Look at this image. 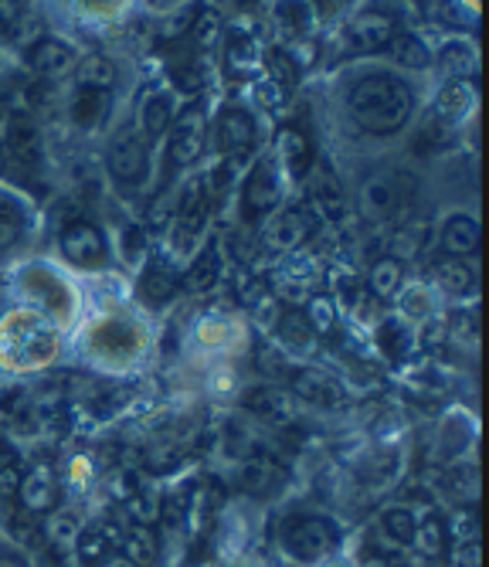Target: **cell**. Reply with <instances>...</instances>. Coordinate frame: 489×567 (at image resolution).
<instances>
[{
	"label": "cell",
	"mask_w": 489,
	"mask_h": 567,
	"mask_svg": "<svg viewBox=\"0 0 489 567\" xmlns=\"http://www.w3.org/2000/svg\"><path fill=\"white\" fill-rule=\"evenodd\" d=\"M279 337L293 347V350H303L313 343V330L306 323L303 313H296V309H289V313H283V323H279Z\"/></svg>",
	"instance_id": "cell-35"
},
{
	"label": "cell",
	"mask_w": 489,
	"mask_h": 567,
	"mask_svg": "<svg viewBox=\"0 0 489 567\" xmlns=\"http://www.w3.org/2000/svg\"><path fill=\"white\" fill-rule=\"evenodd\" d=\"M54 350H59V337H54L34 317H18L14 327L8 330V353H11L14 364H21V368L44 364V360H51Z\"/></svg>",
	"instance_id": "cell-4"
},
{
	"label": "cell",
	"mask_w": 489,
	"mask_h": 567,
	"mask_svg": "<svg viewBox=\"0 0 489 567\" xmlns=\"http://www.w3.org/2000/svg\"><path fill=\"white\" fill-rule=\"evenodd\" d=\"M306 323H309V330L313 333H330L334 330V306H330V299H323V296H316L313 302H309V309H306Z\"/></svg>",
	"instance_id": "cell-38"
},
{
	"label": "cell",
	"mask_w": 489,
	"mask_h": 567,
	"mask_svg": "<svg viewBox=\"0 0 489 567\" xmlns=\"http://www.w3.org/2000/svg\"><path fill=\"white\" fill-rule=\"evenodd\" d=\"M411 190L405 187V177L398 174H374L360 187V215L367 221H388L405 212Z\"/></svg>",
	"instance_id": "cell-3"
},
{
	"label": "cell",
	"mask_w": 489,
	"mask_h": 567,
	"mask_svg": "<svg viewBox=\"0 0 489 567\" xmlns=\"http://www.w3.org/2000/svg\"><path fill=\"white\" fill-rule=\"evenodd\" d=\"M18 486H21V473L11 466V462H4V466H0V499L18 503Z\"/></svg>",
	"instance_id": "cell-43"
},
{
	"label": "cell",
	"mask_w": 489,
	"mask_h": 567,
	"mask_svg": "<svg viewBox=\"0 0 489 567\" xmlns=\"http://www.w3.org/2000/svg\"><path fill=\"white\" fill-rule=\"evenodd\" d=\"M279 161L289 167L293 177H306V171L313 164V143H309V136L293 130V126H286L279 133Z\"/></svg>",
	"instance_id": "cell-21"
},
{
	"label": "cell",
	"mask_w": 489,
	"mask_h": 567,
	"mask_svg": "<svg viewBox=\"0 0 489 567\" xmlns=\"http://www.w3.org/2000/svg\"><path fill=\"white\" fill-rule=\"evenodd\" d=\"M102 102H105V92H89V89H79L75 95V106H72V116L79 126H95L99 116H102Z\"/></svg>",
	"instance_id": "cell-34"
},
{
	"label": "cell",
	"mask_w": 489,
	"mask_h": 567,
	"mask_svg": "<svg viewBox=\"0 0 489 567\" xmlns=\"http://www.w3.org/2000/svg\"><path fill=\"white\" fill-rule=\"evenodd\" d=\"M380 527L385 534L395 540V544H415V530H418V517L408 509V506H391L385 517H380Z\"/></svg>",
	"instance_id": "cell-29"
},
{
	"label": "cell",
	"mask_w": 489,
	"mask_h": 567,
	"mask_svg": "<svg viewBox=\"0 0 489 567\" xmlns=\"http://www.w3.org/2000/svg\"><path fill=\"white\" fill-rule=\"evenodd\" d=\"M75 75H79V89H89V92H113L120 72H116V65L109 62L105 55H89V59L79 62Z\"/></svg>",
	"instance_id": "cell-23"
},
{
	"label": "cell",
	"mask_w": 489,
	"mask_h": 567,
	"mask_svg": "<svg viewBox=\"0 0 489 567\" xmlns=\"http://www.w3.org/2000/svg\"><path fill=\"white\" fill-rule=\"evenodd\" d=\"M171 123H174V99L167 92H153L143 102V133L160 136L171 130Z\"/></svg>",
	"instance_id": "cell-27"
},
{
	"label": "cell",
	"mask_w": 489,
	"mask_h": 567,
	"mask_svg": "<svg viewBox=\"0 0 489 567\" xmlns=\"http://www.w3.org/2000/svg\"><path fill=\"white\" fill-rule=\"evenodd\" d=\"M313 208L326 221H344L347 218V194L334 181H319L316 190H313Z\"/></svg>",
	"instance_id": "cell-28"
},
{
	"label": "cell",
	"mask_w": 489,
	"mask_h": 567,
	"mask_svg": "<svg viewBox=\"0 0 489 567\" xmlns=\"http://www.w3.org/2000/svg\"><path fill=\"white\" fill-rule=\"evenodd\" d=\"M217 276H222V255H217V248L211 245V248H204V251L197 255V259H194V266H191L184 286H187L191 292H207V289L217 286Z\"/></svg>",
	"instance_id": "cell-25"
},
{
	"label": "cell",
	"mask_w": 489,
	"mask_h": 567,
	"mask_svg": "<svg viewBox=\"0 0 489 567\" xmlns=\"http://www.w3.org/2000/svg\"><path fill=\"white\" fill-rule=\"evenodd\" d=\"M459 567H479V544L469 540L462 550H459Z\"/></svg>",
	"instance_id": "cell-46"
},
{
	"label": "cell",
	"mask_w": 489,
	"mask_h": 567,
	"mask_svg": "<svg viewBox=\"0 0 489 567\" xmlns=\"http://www.w3.org/2000/svg\"><path fill=\"white\" fill-rule=\"evenodd\" d=\"M245 408L252 411V415H258L262 422L276 425V429L293 425L296 422V411H299L293 391L276 388V384H258V388L245 391Z\"/></svg>",
	"instance_id": "cell-10"
},
{
	"label": "cell",
	"mask_w": 489,
	"mask_h": 567,
	"mask_svg": "<svg viewBox=\"0 0 489 567\" xmlns=\"http://www.w3.org/2000/svg\"><path fill=\"white\" fill-rule=\"evenodd\" d=\"M472 99H476V92H472V85L466 82V79H456L442 95H439V113L442 116H452V120H459V116H466L469 113V106H472Z\"/></svg>",
	"instance_id": "cell-31"
},
{
	"label": "cell",
	"mask_w": 489,
	"mask_h": 567,
	"mask_svg": "<svg viewBox=\"0 0 489 567\" xmlns=\"http://www.w3.org/2000/svg\"><path fill=\"white\" fill-rule=\"evenodd\" d=\"M425 245H428V225L425 221H408V225H401L395 235H391V245H388V259H395V262H411V259H418V255L425 251Z\"/></svg>",
	"instance_id": "cell-22"
},
{
	"label": "cell",
	"mask_w": 489,
	"mask_h": 567,
	"mask_svg": "<svg viewBox=\"0 0 489 567\" xmlns=\"http://www.w3.org/2000/svg\"><path fill=\"white\" fill-rule=\"evenodd\" d=\"M313 231V218L306 208H286L272 218V225L265 228V245L268 251H293L296 245H303Z\"/></svg>",
	"instance_id": "cell-12"
},
{
	"label": "cell",
	"mask_w": 489,
	"mask_h": 567,
	"mask_svg": "<svg viewBox=\"0 0 489 567\" xmlns=\"http://www.w3.org/2000/svg\"><path fill=\"white\" fill-rule=\"evenodd\" d=\"M177 292V272L167 266V262H146L143 276H140V299L150 306V309H160L163 302H171Z\"/></svg>",
	"instance_id": "cell-18"
},
{
	"label": "cell",
	"mask_w": 489,
	"mask_h": 567,
	"mask_svg": "<svg viewBox=\"0 0 489 567\" xmlns=\"http://www.w3.org/2000/svg\"><path fill=\"white\" fill-rule=\"evenodd\" d=\"M286 483V470L279 466L276 458H268V455H245L242 462V486L258 493V496H268V493H276L279 486Z\"/></svg>",
	"instance_id": "cell-17"
},
{
	"label": "cell",
	"mask_w": 489,
	"mask_h": 567,
	"mask_svg": "<svg viewBox=\"0 0 489 567\" xmlns=\"http://www.w3.org/2000/svg\"><path fill=\"white\" fill-rule=\"evenodd\" d=\"M388 48H391V59H395L398 65H405L408 72H418V69H428V65H431V51H428V44H425L418 34H411V31L395 34Z\"/></svg>",
	"instance_id": "cell-24"
},
{
	"label": "cell",
	"mask_w": 489,
	"mask_h": 567,
	"mask_svg": "<svg viewBox=\"0 0 489 567\" xmlns=\"http://www.w3.org/2000/svg\"><path fill=\"white\" fill-rule=\"evenodd\" d=\"M415 540H418L421 554H428V557H439V554L446 550V527H442V520L428 517L425 524H418V530H415Z\"/></svg>",
	"instance_id": "cell-37"
},
{
	"label": "cell",
	"mask_w": 489,
	"mask_h": 567,
	"mask_svg": "<svg viewBox=\"0 0 489 567\" xmlns=\"http://www.w3.org/2000/svg\"><path fill=\"white\" fill-rule=\"evenodd\" d=\"M48 537H51V544H72V540H79V524L72 517H65V513H54V520L48 524Z\"/></svg>",
	"instance_id": "cell-41"
},
{
	"label": "cell",
	"mask_w": 489,
	"mask_h": 567,
	"mask_svg": "<svg viewBox=\"0 0 489 567\" xmlns=\"http://www.w3.org/2000/svg\"><path fill=\"white\" fill-rule=\"evenodd\" d=\"M283 544L296 560H323L337 544L340 530L326 517H289L283 524Z\"/></svg>",
	"instance_id": "cell-2"
},
{
	"label": "cell",
	"mask_w": 489,
	"mask_h": 567,
	"mask_svg": "<svg viewBox=\"0 0 489 567\" xmlns=\"http://www.w3.org/2000/svg\"><path fill=\"white\" fill-rule=\"evenodd\" d=\"M279 200V171H276V161L268 157H258L255 167L248 171L245 177V187H242V212L248 218H258L265 212L276 208Z\"/></svg>",
	"instance_id": "cell-8"
},
{
	"label": "cell",
	"mask_w": 489,
	"mask_h": 567,
	"mask_svg": "<svg viewBox=\"0 0 489 567\" xmlns=\"http://www.w3.org/2000/svg\"><path fill=\"white\" fill-rule=\"evenodd\" d=\"M123 554L133 557L136 564H150L156 557V537L150 527H136L123 537Z\"/></svg>",
	"instance_id": "cell-33"
},
{
	"label": "cell",
	"mask_w": 489,
	"mask_h": 567,
	"mask_svg": "<svg viewBox=\"0 0 489 567\" xmlns=\"http://www.w3.org/2000/svg\"><path fill=\"white\" fill-rule=\"evenodd\" d=\"M289 388H293L296 401H306V404L323 408V411H340L347 404V391L340 388V381L334 374H326V371H316V368L293 371Z\"/></svg>",
	"instance_id": "cell-7"
},
{
	"label": "cell",
	"mask_w": 489,
	"mask_h": 567,
	"mask_svg": "<svg viewBox=\"0 0 489 567\" xmlns=\"http://www.w3.org/2000/svg\"><path fill=\"white\" fill-rule=\"evenodd\" d=\"M18 503L24 506V513H31V517H38V513H48L54 506V476L44 466H38L28 476H21Z\"/></svg>",
	"instance_id": "cell-19"
},
{
	"label": "cell",
	"mask_w": 489,
	"mask_h": 567,
	"mask_svg": "<svg viewBox=\"0 0 489 567\" xmlns=\"http://www.w3.org/2000/svg\"><path fill=\"white\" fill-rule=\"evenodd\" d=\"M377 343L385 347L391 357H405L411 350V333L401 320H385L377 330Z\"/></svg>",
	"instance_id": "cell-32"
},
{
	"label": "cell",
	"mask_w": 489,
	"mask_h": 567,
	"mask_svg": "<svg viewBox=\"0 0 489 567\" xmlns=\"http://www.w3.org/2000/svg\"><path fill=\"white\" fill-rule=\"evenodd\" d=\"M99 567H143V564H136L133 557H126L123 550H116V554H102L99 557Z\"/></svg>",
	"instance_id": "cell-45"
},
{
	"label": "cell",
	"mask_w": 489,
	"mask_h": 567,
	"mask_svg": "<svg viewBox=\"0 0 489 567\" xmlns=\"http://www.w3.org/2000/svg\"><path fill=\"white\" fill-rule=\"evenodd\" d=\"M140 347H143V330L123 317L99 320L89 330V350L99 357H109V360H130L140 353Z\"/></svg>",
	"instance_id": "cell-6"
},
{
	"label": "cell",
	"mask_w": 489,
	"mask_h": 567,
	"mask_svg": "<svg viewBox=\"0 0 489 567\" xmlns=\"http://www.w3.org/2000/svg\"><path fill=\"white\" fill-rule=\"evenodd\" d=\"M21 289H24L28 296H34L38 302H44L48 309H54L59 317H65V313H69V306H72L65 282H62L59 276H54V272H48L44 266H31L28 272H21Z\"/></svg>",
	"instance_id": "cell-14"
},
{
	"label": "cell",
	"mask_w": 489,
	"mask_h": 567,
	"mask_svg": "<svg viewBox=\"0 0 489 567\" xmlns=\"http://www.w3.org/2000/svg\"><path fill=\"white\" fill-rule=\"evenodd\" d=\"M8 143H11V150L18 153V157H28V153L38 150V126H34L31 120H24V116L11 120V126H8Z\"/></svg>",
	"instance_id": "cell-36"
},
{
	"label": "cell",
	"mask_w": 489,
	"mask_h": 567,
	"mask_svg": "<svg viewBox=\"0 0 489 567\" xmlns=\"http://www.w3.org/2000/svg\"><path fill=\"white\" fill-rule=\"evenodd\" d=\"M133 251H136V255L143 251V231H136V228L126 231V255H130V259H133Z\"/></svg>",
	"instance_id": "cell-47"
},
{
	"label": "cell",
	"mask_w": 489,
	"mask_h": 567,
	"mask_svg": "<svg viewBox=\"0 0 489 567\" xmlns=\"http://www.w3.org/2000/svg\"><path fill=\"white\" fill-rule=\"evenodd\" d=\"M62 251L65 259L79 269H99L105 262V235L92 221H72L62 231Z\"/></svg>",
	"instance_id": "cell-9"
},
{
	"label": "cell",
	"mask_w": 489,
	"mask_h": 567,
	"mask_svg": "<svg viewBox=\"0 0 489 567\" xmlns=\"http://www.w3.org/2000/svg\"><path fill=\"white\" fill-rule=\"evenodd\" d=\"M347 106H350L354 123L364 133H370V136H391L415 113V89L405 79L388 75V72L364 75L350 89Z\"/></svg>",
	"instance_id": "cell-1"
},
{
	"label": "cell",
	"mask_w": 489,
	"mask_h": 567,
	"mask_svg": "<svg viewBox=\"0 0 489 567\" xmlns=\"http://www.w3.org/2000/svg\"><path fill=\"white\" fill-rule=\"evenodd\" d=\"M204 212V184L201 181H191L184 187V197H181V218L184 221H197Z\"/></svg>",
	"instance_id": "cell-40"
},
{
	"label": "cell",
	"mask_w": 489,
	"mask_h": 567,
	"mask_svg": "<svg viewBox=\"0 0 489 567\" xmlns=\"http://www.w3.org/2000/svg\"><path fill=\"white\" fill-rule=\"evenodd\" d=\"M268 69H272V79H279V82H293L296 79V69L286 62L283 51H272V55H268Z\"/></svg>",
	"instance_id": "cell-44"
},
{
	"label": "cell",
	"mask_w": 489,
	"mask_h": 567,
	"mask_svg": "<svg viewBox=\"0 0 489 567\" xmlns=\"http://www.w3.org/2000/svg\"><path fill=\"white\" fill-rule=\"evenodd\" d=\"M31 69L41 79H62L65 72L75 69V51H72V44H65L59 38H41L31 48Z\"/></svg>",
	"instance_id": "cell-16"
},
{
	"label": "cell",
	"mask_w": 489,
	"mask_h": 567,
	"mask_svg": "<svg viewBox=\"0 0 489 567\" xmlns=\"http://www.w3.org/2000/svg\"><path fill=\"white\" fill-rule=\"evenodd\" d=\"M276 14H279V21H283L293 34H303L306 24H309V11H306V4H299V0H283Z\"/></svg>",
	"instance_id": "cell-39"
},
{
	"label": "cell",
	"mask_w": 489,
	"mask_h": 567,
	"mask_svg": "<svg viewBox=\"0 0 489 567\" xmlns=\"http://www.w3.org/2000/svg\"><path fill=\"white\" fill-rule=\"evenodd\" d=\"M0 106H4V102H0Z\"/></svg>",
	"instance_id": "cell-49"
},
{
	"label": "cell",
	"mask_w": 489,
	"mask_h": 567,
	"mask_svg": "<svg viewBox=\"0 0 489 567\" xmlns=\"http://www.w3.org/2000/svg\"><path fill=\"white\" fill-rule=\"evenodd\" d=\"M395 34H398L395 18L391 14H380V11H364V14H357L347 24V38L360 51H380V48H388Z\"/></svg>",
	"instance_id": "cell-13"
},
{
	"label": "cell",
	"mask_w": 489,
	"mask_h": 567,
	"mask_svg": "<svg viewBox=\"0 0 489 567\" xmlns=\"http://www.w3.org/2000/svg\"><path fill=\"white\" fill-rule=\"evenodd\" d=\"M479 248V221L469 218V215H456L446 221L442 228V251L449 259H466Z\"/></svg>",
	"instance_id": "cell-20"
},
{
	"label": "cell",
	"mask_w": 489,
	"mask_h": 567,
	"mask_svg": "<svg viewBox=\"0 0 489 567\" xmlns=\"http://www.w3.org/2000/svg\"><path fill=\"white\" fill-rule=\"evenodd\" d=\"M174 133H171V161L177 167H191L201 150H204V136H207V120H204V110L201 106H191L177 116V123H171Z\"/></svg>",
	"instance_id": "cell-11"
},
{
	"label": "cell",
	"mask_w": 489,
	"mask_h": 567,
	"mask_svg": "<svg viewBox=\"0 0 489 567\" xmlns=\"http://www.w3.org/2000/svg\"><path fill=\"white\" fill-rule=\"evenodd\" d=\"M472 282H476V276H472V269H469L462 259H446V262H439V286H442L449 296H466V292L472 289Z\"/></svg>",
	"instance_id": "cell-30"
},
{
	"label": "cell",
	"mask_w": 489,
	"mask_h": 567,
	"mask_svg": "<svg viewBox=\"0 0 489 567\" xmlns=\"http://www.w3.org/2000/svg\"><path fill=\"white\" fill-rule=\"evenodd\" d=\"M446 69H449V75H456V79H462V72L472 65V55H469V48H459V44H449L446 51H442V59H439Z\"/></svg>",
	"instance_id": "cell-42"
},
{
	"label": "cell",
	"mask_w": 489,
	"mask_h": 567,
	"mask_svg": "<svg viewBox=\"0 0 489 567\" xmlns=\"http://www.w3.org/2000/svg\"><path fill=\"white\" fill-rule=\"evenodd\" d=\"M0 567H24L18 557H11V554H0Z\"/></svg>",
	"instance_id": "cell-48"
},
{
	"label": "cell",
	"mask_w": 489,
	"mask_h": 567,
	"mask_svg": "<svg viewBox=\"0 0 489 567\" xmlns=\"http://www.w3.org/2000/svg\"><path fill=\"white\" fill-rule=\"evenodd\" d=\"M217 143L228 153V157H245L255 143V120L245 110H225L217 120Z\"/></svg>",
	"instance_id": "cell-15"
},
{
	"label": "cell",
	"mask_w": 489,
	"mask_h": 567,
	"mask_svg": "<svg viewBox=\"0 0 489 567\" xmlns=\"http://www.w3.org/2000/svg\"><path fill=\"white\" fill-rule=\"evenodd\" d=\"M146 140L133 130V126H123L116 130V136L109 140V150H105V164H109V174H113L120 184H136L143 181L146 174Z\"/></svg>",
	"instance_id": "cell-5"
},
{
	"label": "cell",
	"mask_w": 489,
	"mask_h": 567,
	"mask_svg": "<svg viewBox=\"0 0 489 567\" xmlns=\"http://www.w3.org/2000/svg\"><path fill=\"white\" fill-rule=\"evenodd\" d=\"M401 279H405V269H401V262H395V259H377L374 262V269H370V276H367V286H370V296L374 299H391L398 289H401Z\"/></svg>",
	"instance_id": "cell-26"
}]
</instances>
